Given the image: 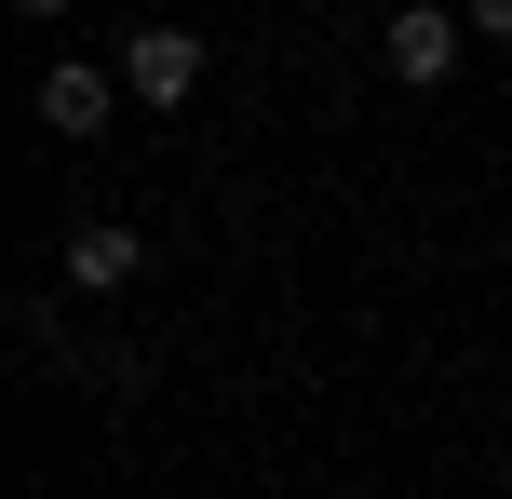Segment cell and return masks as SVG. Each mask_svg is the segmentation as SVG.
I'll return each mask as SVG.
<instances>
[{"label":"cell","mask_w":512,"mask_h":499,"mask_svg":"<svg viewBox=\"0 0 512 499\" xmlns=\"http://www.w3.org/2000/svg\"><path fill=\"white\" fill-rule=\"evenodd\" d=\"M108 68H122L135 108H189V95H203V41H189V27H122Z\"/></svg>","instance_id":"1"},{"label":"cell","mask_w":512,"mask_h":499,"mask_svg":"<svg viewBox=\"0 0 512 499\" xmlns=\"http://www.w3.org/2000/svg\"><path fill=\"white\" fill-rule=\"evenodd\" d=\"M378 54H391V81H405V95H432V81L459 68V54H472V27L445 14V0H405V14L378 27Z\"/></svg>","instance_id":"2"},{"label":"cell","mask_w":512,"mask_h":499,"mask_svg":"<svg viewBox=\"0 0 512 499\" xmlns=\"http://www.w3.org/2000/svg\"><path fill=\"white\" fill-rule=\"evenodd\" d=\"M41 122L95 149V135L122 122V68H95V54H54V68H41Z\"/></svg>","instance_id":"3"},{"label":"cell","mask_w":512,"mask_h":499,"mask_svg":"<svg viewBox=\"0 0 512 499\" xmlns=\"http://www.w3.org/2000/svg\"><path fill=\"white\" fill-rule=\"evenodd\" d=\"M54 270H68V297H122L135 270H149V243H135L122 216H81V230L54 243Z\"/></svg>","instance_id":"4"},{"label":"cell","mask_w":512,"mask_h":499,"mask_svg":"<svg viewBox=\"0 0 512 499\" xmlns=\"http://www.w3.org/2000/svg\"><path fill=\"white\" fill-rule=\"evenodd\" d=\"M459 27L472 41H512V0H459Z\"/></svg>","instance_id":"5"},{"label":"cell","mask_w":512,"mask_h":499,"mask_svg":"<svg viewBox=\"0 0 512 499\" xmlns=\"http://www.w3.org/2000/svg\"><path fill=\"white\" fill-rule=\"evenodd\" d=\"M14 14H41V27H54V14H68V0H14Z\"/></svg>","instance_id":"6"}]
</instances>
